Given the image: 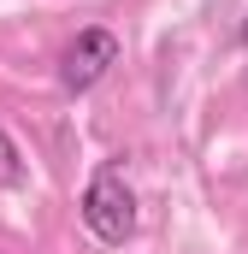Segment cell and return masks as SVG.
Listing matches in <instances>:
<instances>
[{
    "mask_svg": "<svg viewBox=\"0 0 248 254\" xmlns=\"http://www.w3.org/2000/svg\"><path fill=\"white\" fill-rule=\"evenodd\" d=\"M77 213H83L89 237H95V243H107V249H119V243H130V237H136V190L124 184L119 166H101V172L83 184Z\"/></svg>",
    "mask_w": 248,
    "mask_h": 254,
    "instance_id": "cell-1",
    "label": "cell"
},
{
    "mask_svg": "<svg viewBox=\"0 0 248 254\" xmlns=\"http://www.w3.org/2000/svg\"><path fill=\"white\" fill-rule=\"evenodd\" d=\"M113 65H119V36H113V30H83V36L60 54V83L71 95H89Z\"/></svg>",
    "mask_w": 248,
    "mask_h": 254,
    "instance_id": "cell-2",
    "label": "cell"
},
{
    "mask_svg": "<svg viewBox=\"0 0 248 254\" xmlns=\"http://www.w3.org/2000/svg\"><path fill=\"white\" fill-rule=\"evenodd\" d=\"M24 178V160H18V142L0 130V184H18Z\"/></svg>",
    "mask_w": 248,
    "mask_h": 254,
    "instance_id": "cell-3",
    "label": "cell"
},
{
    "mask_svg": "<svg viewBox=\"0 0 248 254\" xmlns=\"http://www.w3.org/2000/svg\"><path fill=\"white\" fill-rule=\"evenodd\" d=\"M243 42H248V24H243Z\"/></svg>",
    "mask_w": 248,
    "mask_h": 254,
    "instance_id": "cell-4",
    "label": "cell"
}]
</instances>
